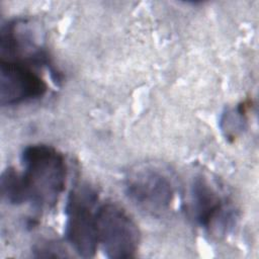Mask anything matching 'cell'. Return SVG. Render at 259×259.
I'll return each instance as SVG.
<instances>
[{"label":"cell","instance_id":"cell-3","mask_svg":"<svg viewBox=\"0 0 259 259\" xmlns=\"http://www.w3.org/2000/svg\"><path fill=\"white\" fill-rule=\"evenodd\" d=\"M97 240L108 258H130L139 249L141 234L134 219L119 204L104 202L96 209Z\"/></svg>","mask_w":259,"mask_h":259},{"label":"cell","instance_id":"cell-7","mask_svg":"<svg viewBox=\"0 0 259 259\" xmlns=\"http://www.w3.org/2000/svg\"><path fill=\"white\" fill-rule=\"evenodd\" d=\"M33 30L24 20L3 24L0 36L1 60H11L34 66H50L46 51L37 44Z\"/></svg>","mask_w":259,"mask_h":259},{"label":"cell","instance_id":"cell-10","mask_svg":"<svg viewBox=\"0 0 259 259\" xmlns=\"http://www.w3.org/2000/svg\"><path fill=\"white\" fill-rule=\"evenodd\" d=\"M35 252H37V256H41V257H61L64 256L63 254H61V251H64L61 246L54 244L52 242H46L44 244H40L38 246H36V248L34 249Z\"/></svg>","mask_w":259,"mask_h":259},{"label":"cell","instance_id":"cell-1","mask_svg":"<svg viewBox=\"0 0 259 259\" xmlns=\"http://www.w3.org/2000/svg\"><path fill=\"white\" fill-rule=\"evenodd\" d=\"M21 173L26 201L35 208H52L63 193L67 165L62 153L52 146L33 144L21 153Z\"/></svg>","mask_w":259,"mask_h":259},{"label":"cell","instance_id":"cell-8","mask_svg":"<svg viewBox=\"0 0 259 259\" xmlns=\"http://www.w3.org/2000/svg\"><path fill=\"white\" fill-rule=\"evenodd\" d=\"M0 187L2 198L9 204L20 205L27 202L21 173L14 168L9 167L2 172Z\"/></svg>","mask_w":259,"mask_h":259},{"label":"cell","instance_id":"cell-5","mask_svg":"<svg viewBox=\"0 0 259 259\" xmlns=\"http://www.w3.org/2000/svg\"><path fill=\"white\" fill-rule=\"evenodd\" d=\"M124 190L137 207L152 215L168 211L174 199L172 180L164 171L153 166L132 170L125 178Z\"/></svg>","mask_w":259,"mask_h":259},{"label":"cell","instance_id":"cell-6","mask_svg":"<svg viewBox=\"0 0 259 259\" xmlns=\"http://www.w3.org/2000/svg\"><path fill=\"white\" fill-rule=\"evenodd\" d=\"M48 84L27 63L0 61V103L14 106L37 100L46 95Z\"/></svg>","mask_w":259,"mask_h":259},{"label":"cell","instance_id":"cell-2","mask_svg":"<svg viewBox=\"0 0 259 259\" xmlns=\"http://www.w3.org/2000/svg\"><path fill=\"white\" fill-rule=\"evenodd\" d=\"M97 194L87 184L74 186L65 207V235L74 251L83 258L93 257L98 247L96 230Z\"/></svg>","mask_w":259,"mask_h":259},{"label":"cell","instance_id":"cell-4","mask_svg":"<svg viewBox=\"0 0 259 259\" xmlns=\"http://www.w3.org/2000/svg\"><path fill=\"white\" fill-rule=\"evenodd\" d=\"M189 209L195 223L215 237L227 235L236 225L237 211L230 199L202 176L190 186Z\"/></svg>","mask_w":259,"mask_h":259},{"label":"cell","instance_id":"cell-9","mask_svg":"<svg viewBox=\"0 0 259 259\" xmlns=\"http://www.w3.org/2000/svg\"><path fill=\"white\" fill-rule=\"evenodd\" d=\"M246 109L244 104L239 105L236 109L226 110L220 121L221 130L225 134L227 139L235 140L238 134H240L246 124Z\"/></svg>","mask_w":259,"mask_h":259}]
</instances>
